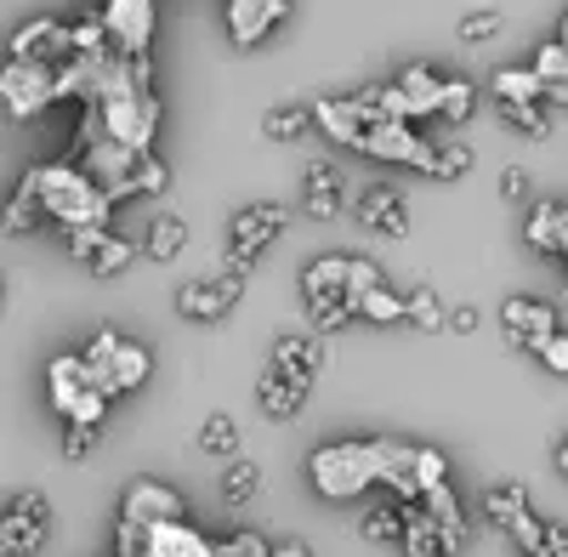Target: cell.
Returning a JSON list of instances; mask_svg holds the SVG:
<instances>
[{"instance_id":"obj_1","label":"cell","mask_w":568,"mask_h":557,"mask_svg":"<svg viewBox=\"0 0 568 557\" xmlns=\"http://www.w3.org/2000/svg\"><path fill=\"white\" fill-rule=\"evenodd\" d=\"M34 176V194H40V211L58 216L63 227H109L114 216V200L98 189V176L85 165L63 160V165H29Z\"/></svg>"},{"instance_id":"obj_2","label":"cell","mask_w":568,"mask_h":557,"mask_svg":"<svg viewBox=\"0 0 568 557\" xmlns=\"http://www.w3.org/2000/svg\"><path fill=\"white\" fill-rule=\"evenodd\" d=\"M307 473H313V489L324 500H353V495H364L375 478H382V444H369V438L324 444V449H313Z\"/></svg>"},{"instance_id":"obj_3","label":"cell","mask_w":568,"mask_h":557,"mask_svg":"<svg viewBox=\"0 0 568 557\" xmlns=\"http://www.w3.org/2000/svg\"><path fill=\"white\" fill-rule=\"evenodd\" d=\"M91 109H98V125H103L109 143H120L131 154L154 149V136H160V98H154V85H120V91H109V98H98Z\"/></svg>"},{"instance_id":"obj_4","label":"cell","mask_w":568,"mask_h":557,"mask_svg":"<svg viewBox=\"0 0 568 557\" xmlns=\"http://www.w3.org/2000/svg\"><path fill=\"white\" fill-rule=\"evenodd\" d=\"M375 444H382V478H375V484L398 489V500H420L433 484H449V460L438 449L393 444V438H375Z\"/></svg>"},{"instance_id":"obj_5","label":"cell","mask_w":568,"mask_h":557,"mask_svg":"<svg viewBox=\"0 0 568 557\" xmlns=\"http://www.w3.org/2000/svg\"><path fill=\"white\" fill-rule=\"evenodd\" d=\"M0 103H7L12 120H34L40 109L58 103V69L52 63L7 58V69H0Z\"/></svg>"},{"instance_id":"obj_6","label":"cell","mask_w":568,"mask_h":557,"mask_svg":"<svg viewBox=\"0 0 568 557\" xmlns=\"http://www.w3.org/2000/svg\"><path fill=\"white\" fill-rule=\"evenodd\" d=\"M45 382H52V404L69 415V422H85V427H103V409H109V393L91 387L80 353L69 358H52V369H45Z\"/></svg>"},{"instance_id":"obj_7","label":"cell","mask_w":568,"mask_h":557,"mask_svg":"<svg viewBox=\"0 0 568 557\" xmlns=\"http://www.w3.org/2000/svg\"><path fill=\"white\" fill-rule=\"evenodd\" d=\"M45 529H52V506H45V495L23 489L7 513H0V557H34Z\"/></svg>"},{"instance_id":"obj_8","label":"cell","mask_w":568,"mask_h":557,"mask_svg":"<svg viewBox=\"0 0 568 557\" xmlns=\"http://www.w3.org/2000/svg\"><path fill=\"white\" fill-rule=\"evenodd\" d=\"M103 34L120 58H136L154 45V0H103Z\"/></svg>"},{"instance_id":"obj_9","label":"cell","mask_w":568,"mask_h":557,"mask_svg":"<svg viewBox=\"0 0 568 557\" xmlns=\"http://www.w3.org/2000/svg\"><path fill=\"white\" fill-rule=\"evenodd\" d=\"M426 149H433V143H426L409 120H369V131L358 136V154L387 160V165H415V171H420Z\"/></svg>"},{"instance_id":"obj_10","label":"cell","mask_w":568,"mask_h":557,"mask_svg":"<svg viewBox=\"0 0 568 557\" xmlns=\"http://www.w3.org/2000/svg\"><path fill=\"white\" fill-rule=\"evenodd\" d=\"M69 256H74V262H85L98 278H114V273H120V267H131L142 251H136L131 240L109 234V227H69Z\"/></svg>"},{"instance_id":"obj_11","label":"cell","mask_w":568,"mask_h":557,"mask_svg":"<svg viewBox=\"0 0 568 557\" xmlns=\"http://www.w3.org/2000/svg\"><path fill=\"white\" fill-rule=\"evenodd\" d=\"M240 296H245V278L222 267V273H211V278H187V285L176 291V313H182V318H222Z\"/></svg>"},{"instance_id":"obj_12","label":"cell","mask_w":568,"mask_h":557,"mask_svg":"<svg viewBox=\"0 0 568 557\" xmlns=\"http://www.w3.org/2000/svg\"><path fill=\"white\" fill-rule=\"evenodd\" d=\"M12 58H23V63H52V69H63L74 52H69V23L63 18H29L18 34H12V45H7Z\"/></svg>"},{"instance_id":"obj_13","label":"cell","mask_w":568,"mask_h":557,"mask_svg":"<svg viewBox=\"0 0 568 557\" xmlns=\"http://www.w3.org/2000/svg\"><path fill=\"white\" fill-rule=\"evenodd\" d=\"M284 222H291V211L284 205H273V200H262V205H245L240 216H233V240H227V251L233 256H262L278 234H284Z\"/></svg>"},{"instance_id":"obj_14","label":"cell","mask_w":568,"mask_h":557,"mask_svg":"<svg viewBox=\"0 0 568 557\" xmlns=\"http://www.w3.org/2000/svg\"><path fill=\"white\" fill-rule=\"evenodd\" d=\"M284 18H291V0H227V34H233V45H262Z\"/></svg>"},{"instance_id":"obj_15","label":"cell","mask_w":568,"mask_h":557,"mask_svg":"<svg viewBox=\"0 0 568 557\" xmlns=\"http://www.w3.org/2000/svg\"><path fill=\"white\" fill-rule=\"evenodd\" d=\"M358 222L364 227H375V234H409V205H404V194L393 189V182H369V189H358Z\"/></svg>"},{"instance_id":"obj_16","label":"cell","mask_w":568,"mask_h":557,"mask_svg":"<svg viewBox=\"0 0 568 557\" xmlns=\"http://www.w3.org/2000/svg\"><path fill=\"white\" fill-rule=\"evenodd\" d=\"M165 518H182V495H176V489H165V484H154V478H142V484L125 489V513H120V524L149 529V524H165Z\"/></svg>"},{"instance_id":"obj_17","label":"cell","mask_w":568,"mask_h":557,"mask_svg":"<svg viewBox=\"0 0 568 557\" xmlns=\"http://www.w3.org/2000/svg\"><path fill=\"white\" fill-rule=\"evenodd\" d=\"M307 114L318 131H329V143H347V149H358V136L369 131V114L358 109V98H318L307 103Z\"/></svg>"},{"instance_id":"obj_18","label":"cell","mask_w":568,"mask_h":557,"mask_svg":"<svg viewBox=\"0 0 568 557\" xmlns=\"http://www.w3.org/2000/svg\"><path fill=\"white\" fill-rule=\"evenodd\" d=\"M524 240H529V251H540V256H551V262H568V200L535 205Z\"/></svg>"},{"instance_id":"obj_19","label":"cell","mask_w":568,"mask_h":557,"mask_svg":"<svg viewBox=\"0 0 568 557\" xmlns=\"http://www.w3.org/2000/svg\"><path fill=\"white\" fill-rule=\"evenodd\" d=\"M273 369L278 376H291V382H318V369H324V347H318V336H302V331H291V336H278L273 342Z\"/></svg>"},{"instance_id":"obj_20","label":"cell","mask_w":568,"mask_h":557,"mask_svg":"<svg viewBox=\"0 0 568 557\" xmlns=\"http://www.w3.org/2000/svg\"><path fill=\"white\" fill-rule=\"evenodd\" d=\"M500 318H506V336H511L517 347H529V342H540V336L557 331V307H546V302H535V296H511V302L500 307Z\"/></svg>"},{"instance_id":"obj_21","label":"cell","mask_w":568,"mask_h":557,"mask_svg":"<svg viewBox=\"0 0 568 557\" xmlns=\"http://www.w3.org/2000/svg\"><path fill=\"white\" fill-rule=\"evenodd\" d=\"M307 382H291V376H278V369L267 364L262 369V382H256V398H262V409L273 415V422H296L302 415V404H307Z\"/></svg>"},{"instance_id":"obj_22","label":"cell","mask_w":568,"mask_h":557,"mask_svg":"<svg viewBox=\"0 0 568 557\" xmlns=\"http://www.w3.org/2000/svg\"><path fill=\"white\" fill-rule=\"evenodd\" d=\"M398 546H404V557H455L444 529L420 513V500H404V535H398Z\"/></svg>"},{"instance_id":"obj_23","label":"cell","mask_w":568,"mask_h":557,"mask_svg":"<svg viewBox=\"0 0 568 557\" xmlns=\"http://www.w3.org/2000/svg\"><path fill=\"white\" fill-rule=\"evenodd\" d=\"M149 382V347H136V342H120L114 353H109V364H103V376H98V387L114 398V393H131V387H142Z\"/></svg>"},{"instance_id":"obj_24","label":"cell","mask_w":568,"mask_h":557,"mask_svg":"<svg viewBox=\"0 0 568 557\" xmlns=\"http://www.w3.org/2000/svg\"><path fill=\"white\" fill-rule=\"evenodd\" d=\"M165 182H171V171H165V160L149 149V154H131V165H125V176L114 182V205L120 200H131V194H165Z\"/></svg>"},{"instance_id":"obj_25","label":"cell","mask_w":568,"mask_h":557,"mask_svg":"<svg viewBox=\"0 0 568 557\" xmlns=\"http://www.w3.org/2000/svg\"><path fill=\"white\" fill-rule=\"evenodd\" d=\"M302 205H307V216H318V222H329L342 211V171L336 165H307V176H302Z\"/></svg>"},{"instance_id":"obj_26","label":"cell","mask_w":568,"mask_h":557,"mask_svg":"<svg viewBox=\"0 0 568 557\" xmlns=\"http://www.w3.org/2000/svg\"><path fill=\"white\" fill-rule=\"evenodd\" d=\"M420 513L433 518V524L444 529V540L460 551V540H466V513H460V500L449 495V484H433V489H426V495H420Z\"/></svg>"},{"instance_id":"obj_27","label":"cell","mask_w":568,"mask_h":557,"mask_svg":"<svg viewBox=\"0 0 568 557\" xmlns=\"http://www.w3.org/2000/svg\"><path fill=\"white\" fill-rule=\"evenodd\" d=\"M302 296H307V302H318V296H347V256H318V262H307Z\"/></svg>"},{"instance_id":"obj_28","label":"cell","mask_w":568,"mask_h":557,"mask_svg":"<svg viewBox=\"0 0 568 557\" xmlns=\"http://www.w3.org/2000/svg\"><path fill=\"white\" fill-rule=\"evenodd\" d=\"M0 222H7V234H34V227L45 222L40 194H34V176H29V171H23V182L12 189V200H7V211H0Z\"/></svg>"},{"instance_id":"obj_29","label":"cell","mask_w":568,"mask_h":557,"mask_svg":"<svg viewBox=\"0 0 568 557\" xmlns=\"http://www.w3.org/2000/svg\"><path fill=\"white\" fill-rule=\"evenodd\" d=\"M182 245H187V222L182 216H154L149 222V240H142L136 251L149 256V262H176Z\"/></svg>"},{"instance_id":"obj_30","label":"cell","mask_w":568,"mask_h":557,"mask_svg":"<svg viewBox=\"0 0 568 557\" xmlns=\"http://www.w3.org/2000/svg\"><path fill=\"white\" fill-rule=\"evenodd\" d=\"M529 513V489L524 484H500V489H489L484 495V518L500 529V535H511V524Z\"/></svg>"},{"instance_id":"obj_31","label":"cell","mask_w":568,"mask_h":557,"mask_svg":"<svg viewBox=\"0 0 568 557\" xmlns=\"http://www.w3.org/2000/svg\"><path fill=\"white\" fill-rule=\"evenodd\" d=\"M471 171V149L466 143H433L420 160V176H433V182H455Z\"/></svg>"},{"instance_id":"obj_32","label":"cell","mask_w":568,"mask_h":557,"mask_svg":"<svg viewBox=\"0 0 568 557\" xmlns=\"http://www.w3.org/2000/svg\"><path fill=\"white\" fill-rule=\"evenodd\" d=\"M353 318H369V324H398L404 318V296L387 291V285H369L364 296H353Z\"/></svg>"},{"instance_id":"obj_33","label":"cell","mask_w":568,"mask_h":557,"mask_svg":"<svg viewBox=\"0 0 568 557\" xmlns=\"http://www.w3.org/2000/svg\"><path fill=\"white\" fill-rule=\"evenodd\" d=\"M540 91H546V80L535 69H500L495 74V98L500 103H540Z\"/></svg>"},{"instance_id":"obj_34","label":"cell","mask_w":568,"mask_h":557,"mask_svg":"<svg viewBox=\"0 0 568 557\" xmlns=\"http://www.w3.org/2000/svg\"><path fill=\"white\" fill-rule=\"evenodd\" d=\"M393 85L404 91V98H409V103H415L420 114H433V109H438V74H433V69L409 63V69H404V74H398Z\"/></svg>"},{"instance_id":"obj_35","label":"cell","mask_w":568,"mask_h":557,"mask_svg":"<svg viewBox=\"0 0 568 557\" xmlns=\"http://www.w3.org/2000/svg\"><path fill=\"white\" fill-rule=\"evenodd\" d=\"M398 324H415V331H444V302H438V291H426V285L409 291Z\"/></svg>"},{"instance_id":"obj_36","label":"cell","mask_w":568,"mask_h":557,"mask_svg":"<svg viewBox=\"0 0 568 557\" xmlns=\"http://www.w3.org/2000/svg\"><path fill=\"white\" fill-rule=\"evenodd\" d=\"M256 489H262V467H256V460H233V467L222 473V500L227 506H245Z\"/></svg>"},{"instance_id":"obj_37","label":"cell","mask_w":568,"mask_h":557,"mask_svg":"<svg viewBox=\"0 0 568 557\" xmlns=\"http://www.w3.org/2000/svg\"><path fill=\"white\" fill-rule=\"evenodd\" d=\"M471 109H478V91H471V80H438V109L444 120H466Z\"/></svg>"},{"instance_id":"obj_38","label":"cell","mask_w":568,"mask_h":557,"mask_svg":"<svg viewBox=\"0 0 568 557\" xmlns=\"http://www.w3.org/2000/svg\"><path fill=\"white\" fill-rule=\"evenodd\" d=\"M358 535L375 540V546H382V540H398V535H404V506H369L364 524H358Z\"/></svg>"},{"instance_id":"obj_39","label":"cell","mask_w":568,"mask_h":557,"mask_svg":"<svg viewBox=\"0 0 568 557\" xmlns=\"http://www.w3.org/2000/svg\"><path fill=\"white\" fill-rule=\"evenodd\" d=\"M307 125H313L307 109H267V114H262V131L273 136V143H296Z\"/></svg>"},{"instance_id":"obj_40","label":"cell","mask_w":568,"mask_h":557,"mask_svg":"<svg viewBox=\"0 0 568 557\" xmlns=\"http://www.w3.org/2000/svg\"><path fill=\"white\" fill-rule=\"evenodd\" d=\"M500 120H506L511 131H524V136H546V131H551L546 103H500Z\"/></svg>"},{"instance_id":"obj_41","label":"cell","mask_w":568,"mask_h":557,"mask_svg":"<svg viewBox=\"0 0 568 557\" xmlns=\"http://www.w3.org/2000/svg\"><path fill=\"white\" fill-rule=\"evenodd\" d=\"M500 29H506V12H500V7H478V12L460 18V40H466V45H484V40H495Z\"/></svg>"},{"instance_id":"obj_42","label":"cell","mask_w":568,"mask_h":557,"mask_svg":"<svg viewBox=\"0 0 568 557\" xmlns=\"http://www.w3.org/2000/svg\"><path fill=\"white\" fill-rule=\"evenodd\" d=\"M200 449H211V455H233V449H240V427H233V415H211V422L200 427Z\"/></svg>"},{"instance_id":"obj_43","label":"cell","mask_w":568,"mask_h":557,"mask_svg":"<svg viewBox=\"0 0 568 557\" xmlns=\"http://www.w3.org/2000/svg\"><path fill=\"white\" fill-rule=\"evenodd\" d=\"M307 313L318 331H342V324H353V296H318V302H307Z\"/></svg>"},{"instance_id":"obj_44","label":"cell","mask_w":568,"mask_h":557,"mask_svg":"<svg viewBox=\"0 0 568 557\" xmlns=\"http://www.w3.org/2000/svg\"><path fill=\"white\" fill-rule=\"evenodd\" d=\"M529 353L546 364V369H557V376H568V331H551V336H540V342H529Z\"/></svg>"},{"instance_id":"obj_45","label":"cell","mask_w":568,"mask_h":557,"mask_svg":"<svg viewBox=\"0 0 568 557\" xmlns=\"http://www.w3.org/2000/svg\"><path fill=\"white\" fill-rule=\"evenodd\" d=\"M369 285H382V273H375V262H364V256H347V296H364Z\"/></svg>"},{"instance_id":"obj_46","label":"cell","mask_w":568,"mask_h":557,"mask_svg":"<svg viewBox=\"0 0 568 557\" xmlns=\"http://www.w3.org/2000/svg\"><path fill=\"white\" fill-rule=\"evenodd\" d=\"M91 444H98V427L69 422V433H63V455H69V460H85V455H91Z\"/></svg>"},{"instance_id":"obj_47","label":"cell","mask_w":568,"mask_h":557,"mask_svg":"<svg viewBox=\"0 0 568 557\" xmlns=\"http://www.w3.org/2000/svg\"><path fill=\"white\" fill-rule=\"evenodd\" d=\"M500 200H506V205H524V200H529V171L506 165V171H500Z\"/></svg>"},{"instance_id":"obj_48","label":"cell","mask_w":568,"mask_h":557,"mask_svg":"<svg viewBox=\"0 0 568 557\" xmlns=\"http://www.w3.org/2000/svg\"><path fill=\"white\" fill-rule=\"evenodd\" d=\"M540 535H546V524H540L535 513H524V518H517V524H511V540H517V546H524V551H535V546H540Z\"/></svg>"},{"instance_id":"obj_49","label":"cell","mask_w":568,"mask_h":557,"mask_svg":"<svg viewBox=\"0 0 568 557\" xmlns=\"http://www.w3.org/2000/svg\"><path fill=\"white\" fill-rule=\"evenodd\" d=\"M524 557H568V529H557V524H546V535H540V546H535V551H524Z\"/></svg>"},{"instance_id":"obj_50","label":"cell","mask_w":568,"mask_h":557,"mask_svg":"<svg viewBox=\"0 0 568 557\" xmlns=\"http://www.w3.org/2000/svg\"><path fill=\"white\" fill-rule=\"evenodd\" d=\"M444 331H455V336H471V331H478V307H455V313H444Z\"/></svg>"},{"instance_id":"obj_51","label":"cell","mask_w":568,"mask_h":557,"mask_svg":"<svg viewBox=\"0 0 568 557\" xmlns=\"http://www.w3.org/2000/svg\"><path fill=\"white\" fill-rule=\"evenodd\" d=\"M267 557H313V551H307V546H302V540H284V546H273V551H267Z\"/></svg>"},{"instance_id":"obj_52","label":"cell","mask_w":568,"mask_h":557,"mask_svg":"<svg viewBox=\"0 0 568 557\" xmlns=\"http://www.w3.org/2000/svg\"><path fill=\"white\" fill-rule=\"evenodd\" d=\"M557 473H562V478H568V433H562V438H557Z\"/></svg>"},{"instance_id":"obj_53","label":"cell","mask_w":568,"mask_h":557,"mask_svg":"<svg viewBox=\"0 0 568 557\" xmlns=\"http://www.w3.org/2000/svg\"><path fill=\"white\" fill-rule=\"evenodd\" d=\"M557 40H562V45H568V12H562V34H557Z\"/></svg>"},{"instance_id":"obj_54","label":"cell","mask_w":568,"mask_h":557,"mask_svg":"<svg viewBox=\"0 0 568 557\" xmlns=\"http://www.w3.org/2000/svg\"><path fill=\"white\" fill-rule=\"evenodd\" d=\"M562 291H568V278H562Z\"/></svg>"}]
</instances>
